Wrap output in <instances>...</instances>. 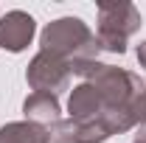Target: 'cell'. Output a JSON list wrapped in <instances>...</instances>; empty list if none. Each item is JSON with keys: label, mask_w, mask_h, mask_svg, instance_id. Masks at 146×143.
I'll return each mask as SVG.
<instances>
[{"label": "cell", "mask_w": 146, "mask_h": 143, "mask_svg": "<svg viewBox=\"0 0 146 143\" xmlns=\"http://www.w3.org/2000/svg\"><path fill=\"white\" fill-rule=\"evenodd\" d=\"M14 23H17V11L9 14V17L0 23V42H3V48H9V51H20V48L28 42L31 31H34V20L25 17V14L20 20V25H14Z\"/></svg>", "instance_id": "6da1fadb"}]
</instances>
